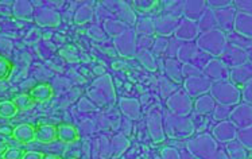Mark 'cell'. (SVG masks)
Instances as JSON below:
<instances>
[{"label": "cell", "instance_id": "obj_1", "mask_svg": "<svg viewBox=\"0 0 252 159\" xmlns=\"http://www.w3.org/2000/svg\"><path fill=\"white\" fill-rule=\"evenodd\" d=\"M186 150L196 159H219V144L209 133H202L186 143Z\"/></svg>", "mask_w": 252, "mask_h": 159}, {"label": "cell", "instance_id": "obj_2", "mask_svg": "<svg viewBox=\"0 0 252 159\" xmlns=\"http://www.w3.org/2000/svg\"><path fill=\"white\" fill-rule=\"evenodd\" d=\"M196 45L201 52L217 58L225 50L228 39H226V34L224 31H221L220 29H215V30L206 31V32H201L200 36L197 38Z\"/></svg>", "mask_w": 252, "mask_h": 159}, {"label": "cell", "instance_id": "obj_3", "mask_svg": "<svg viewBox=\"0 0 252 159\" xmlns=\"http://www.w3.org/2000/svg\"><path fill=\"white\" fill-rule=\"evenodd\" d=\"M209 92L212 97L215 98V101L221 105L233 107V105L240 104V100H242V91L229 80L212 82Z\"/></svg>", "mask_w": 252, "mask_h": 159}, {"label": "cell", "instance_id": "obj_4", "mask_svg": "<svg viewBox=\"0 0 252 159\" xmlns=\"http://www.w3.org/2000/svg\"><path fill=\"white\" fill-rule=\"evenodd\" d=\"M165 131L170 138L184 139L189 138L194 132V124L190 118L188 116H180L169 112L165 118Z\"/></svg>", "mask_w": 252, "mask_h": 159}, {"label": "cell", "instance_id": "obj_5", "mask_svg": "<svg viewBox=\"0 0 252 159\" xmlns=\"http://www.w3.org/2000/svg\"><path fill=\"white\" fill-rule=\"evenodd\" d=\"M89 97L92 98L97 105L111 104L115 100V91L112 82L108 76L101 77L93 82L92 88L89 89Z\"/></svg>", "mask_w": 252, "mask_h": 159}, {"label": "cell", "instance_id": "obj_6", "mask_svg": "<svg viewBox=\"0 0 252 159\" xmlns=\"http://www.w3.org/2000/svg\"><path fill=\"white\" fill-rule=\"evenodd\" d=\"M166 105L170 112L180 116H188L193 111L194 103L191 101V97L184 91H177L174 95H171L166 100Z\"/></svg>", "mask_w": 252, "mask_h": 159}, {"label": "cell", "instance_id": "obj_7", "mask_svg": "<svg viewBox=\"0 0 252 159\" xmlns=\"http://www.w3.org/2000/svg\"><path fill=\"white\" fill-rule=\"evenodd\" d=\"M220 60H221L229 69H233V67L240 66V65H244L246 62H248L247 50H246V49H242V47L235 46V45H231V43H228L225 47V50H224L221 56H220Z\"/></svg>", "mask_w": 252, "mask_h": 159}, {"label": "cell", "instance_id": "obj_8", "mask_svg": "<svg viewBox=\"0 0 252 159\" xmlns=\"http://www.w3.org/2000/svg\"><path fill=\"white\" fill-rule=\"evenodd\" d=\"M147 127H149L150 136L154 142L160 143L165 140V128L162 126V113L159 107L151 108L147 116Z\"/></svg>", "mask_w": 252, "mask_h": 159}, {"label": "cell", "instance_id": "obj_9", "mask_svg": "<svg viewBox=\"0 0 252 159\" xmlns=\"http://www.w3.org/2000/svg\"><path fill=\"white\" fill-rule=\"evenodd\" d=\"M229 67L220 60V58H212L208 62L204 69H202V76L209 78L212 82L221 81V80H228L229 78Z\"/></svg>", "mask_w": 252, "mask_h": 159}, {"label": "cell", "instance_id": "obj_10", "mask_svg": "<svg viewBox=\"0 0 252 159\" xmlns=\"http://www.w3.org/2000/svg\"><path fill=\"white\" fill-rule=\"evenodd\" d=\"M184 87L186 93L190 97H200L202 95L211 91L212 81L205 76H198V77H190L184 80Z\"/></svg>", "mask_w": 252, "mask_h": 159}, {"label": "cell", "instance_id": "obj_11", "mask_svg": "<svg viewBox=\"0 0 252 159\" xmlns=\"http://www.w3.org/2000/svg\"><path fill=\"white\" fill-rule=\"evenodd\" d=\"M229 120L239 129L252 126V105H250L247 103H242L235 105V108H232Z\"/></svg>", "mask_w": 252, "mask_h": 159}, {"label": "cell", "instance_id": "obj_12", "mask_svg": "<svg viewBox=\"0 0 252 159\" xmlns=\"http://www.w3.org/2000/svg\"><path fill=\"white\" fill-rule=\"evenodd\" d=\"M200 29H198V25L197 22H193L190 19H181L180 25L177 27L175 30V38L178 41H184V42H191L197 39L200 36Z\"/></svg>", "mask_w": 252, "mask_h": 159}, {"label": "cell", "instance_id": "obj_13", "mask_svg": "<svg viewBox=\"0 0 252 159\" xmlns=\"http://www.w3.org/2000/svg\"><path fill=\"white\" fill-rule=\"evenodd\" d=\"M212 135L216 139L217 142L221 143H229L232 140H235L237 136V127L232 123L231 120H224L216 124L212 129Z\"/></svg>", "mask_w": 252, "mask_h": 159}, {"label": "cell", "instance_id": "obj_14", "mask_svg": "<svg viewBox=\"0 0 252 159\" xmlns=\"http://www.w3.org/2000/svg\"><path fill=\"white\" fill-rule=\"evenodd\" d=\"M115 47L118 49L120 56L132 57L136 52V39H135V31L128 30L123 35L115 38Z\"/></svg>", "mask_w": 252, "mask_h": 159}, {"label": "cell", "instance_id": "obj_15", "mask_svg": "<svg viewBox=\"0 0 252 159\" xmlns=\"http://www.w3.org/2000/svg\"><path fill=\"white\" fill-rule=\"evenodd\" d=\"M236 8L231 5L226 7L222 10L215 11V16H216L217 29H220L224 31L225 34H229L233 31V26H235V18H236Z\"/></svg>", "mask_w": 252, "mask_h": 159}, {"label": "cell", "instance_id": "obj_16", "mask_svg": "<svg viewBox=\"0 0 252 159\" xmlns=\"http://www.w3.org/2000/svg\"><path fill=\"white\" fill-rule=\"evenodd\" d=\"M105 4L107 7H113L111 8L109 11H112L115 15L118 16L120 21L123 22H127L128 25H134L136 23V16L134 14V8H129L128 7V3H123V1H105L103 3Z\"/></svg>", "mask_w": 252, "mask_h": 159}, {"label": "cell", "instance_id": "obj_17", "mask_svg": "<svg viewBox=\"0 0 252 159\" xmlns=\"http://www.w3.org/2000/svg\"><path fill=\"white\" fill-rule=\"evenodd\" d=\"M252 80V64L250 61L246 62L244 65L233 67L229 70V81L235 84L237 88L244 87L247 82Z\"/></svg>", "mask_w": 252, "mask_h": 159}, {"label": "cell", "instance_id": "obj_18", "mask_svg": "<svg viewBox=\"0 0 252 159\" xmlns=\"http://www.w3.org/2000/svg\"><path fill=\"white\" fill-rule=\"evenodd\" d=\"M180 18L171 15H160L155 19V30L160 36L171 35L180 25Z\"/></svg>", "mask_w": 252, "mask_h": 159}, {"label": "cell", "instance_id": "obj_19", "mask_svg": "<svg viewBox=\"0 0 252 159\" xmlns=\"http://www.w3.org/2000/svg\"><path fill=\"white\" fill-rule=\"evenodd\" d=\"M206 10H208L206 1H184L182 14L185 15L186 19L198 22L201 19V16L205 14Z\"/></svg>", "mask_w": 252, "mask_h": 159}, {"label": "cell", "instance_id": "obj_20", "mask_svg": "<svg viewBox=\"0 0 252 159\" xmlns=\"http://www.w3.org/2000/svg\"><path fill=\"white\" fill-rule=\"evenodd\" d=\"M233 31L248 39H252V15L237 11Z\"/></svg>", "mask_w": 252, "mask_h": 159}, {"label": "cell", "instance_id": "obj_21", "mask_svg": "<svg viewBox=\"0 0 252 159\" xmlns=\"http://www.w3.org/2000/svg\"><path fill=\"white\" fill-rule=\"evenodd\" d=\"M35 127H32L31 124L23 123L19 124V126H16L15 128H14L12 138L15 139V140H18V142H21V143L27 144L35 140Z\"/></svg>", "mask_w": 252, "mask_h": 159}, {"label": "cell", "instance_id": "obj_22", "mask_svg": "<svg viewBox=\"0 0 252 159\" xmlns=\"http://www.w3.org/2000/svg\"><path fill=\"white\" fill-rule=\"evenodd\" d=\"M165 73L167 77L174 84H184V76H182V66L181 62L175 58H167L165 62Z\"/></svg>", "mask_w": 252, "mask_h": 159}, {"label": "cell", "instance_id": "obj_23", "mask_svg": "<svg viewBox=\"0 0 252 159\" xmlns=\"http://www.w3.org/2000/svg\"><path fill=\"white\" fill-rule=\"evenodd\" d=\"M58 139V133H57V127L52 124H43L36 127L35 132V140L41 142L43 144H49L56 142Z\"/></svg>", "mask_w": 252, "mask_h": 159}, {"label": "cell", "instance_id": "obj_24", "mask_svg": "<svg viewBox=\"0 0 252 159\" xmlns=\"http://www.w3.org/2000/svg\"><path fill=\"white\" fill-rule=\"evenodd\" d=\"M198 52H200V49L197 47L196 43H193V42H185L178 49L177 58H178V61L184 62V64H191L193 60L196 58Z\"/></svg>", "mask_w": 252, "mask_h": 159}, {"label": "cell", "instance_id": "obj_25", "mask_svg": "<svg viewBox=\"0 0 252 159\" xmlns=\"http://www.w3.org/2000/svg\"><path fill=\"white\" fill-rule=\"evenodd\" d=\"M29 95L35 103H45L53 97V88L49 84H38L31 88Z\"/></svg>", "mask_w": 252, "mask_h": 159}, {"label": "cell", "instance_id": "obj_26", "mask_svg": "<svg viewBox=\"0 0 252 159\" xmlns=\"http://www.w3.org/2000/svg\"><path fill=\"white\" fill-rule=\"evenodd\" d=\"M217 103L215 101V98L212 97L211 95H202L200 97H197L194 101V111L196 113L200 115H209L215 111Z\"/></svg>", "mask_w": 252, "mask_h": 159}, {"label": "cell", "instance_id": "obj_27", "mask_svg": "<svg viewBox=\"0 0 252 159\" xmlns=\"http://www.w3.org/2000/svg\"><path fill=\"white\" fill-rule=\"evenodd\" d=\"M58 140L62 143H74L78 140V131L72 124H60L57 126Z\"/></svg>", "mask_w": 252, "mask_h": 159}, {"label": "cell", "instance_id": "obj_28", "mask_svg": "<svg viewBox=\"0 0 252 159\" xmlns=\"http://www.w3.org/2000/svg\"><path fill=\"white\" fill-rule=\"evenodd\" d=\"M104 31L111 36H115V38H118V36L123 35L124 32H127L129 30L128 26L123 23L122 21H119V19H109L107 18L105 21H104Z\"/></svg>", "mask_w": 252, "mask_h": 159}, {"label": "cell", "instance_id": "obj_29", "mask_svg": "<svg viewBox=\"0 0 252 159\" xmlns=\"http://www.w3.org/2000/svg\"><path fill=\"white\" fill-rule=\"evenodd\" d=\"M120 109L131 120H136L140 116V105L134 98H122Z\"/></svg>", "mask_w": 252, "mask_h": 159}, {"label": "cell", "instance_id": "obj_30", "mask_svg": "<svg viewBox=\"0 0 252 159\" xmlns=\"http://www.w3.org/2000/svg\"><path fill=\"white\" fill-rule=\"evenodd\" d=\"M225 149V153L229 159H248V157H250V154L247 153V149L236 139L229 142V143H226Z\"/></svg>", "mask_w": 252, "mask_h": 159}, {"label": "cell", "instance_id": "obj_31", "mask_svg": "<svg viewBox=\"0 0 252 159\" xmlns=\"http://www.w3.org/2000/svg\"><path fill=\"white\" fill-rule=\"evenodd\" d=\"M155 21L151 18H139L136 21V27H135V34H139V35H146L151 36L155 34Z\"/></svg>", "mask_w": 252, "mask_h": 159}, {"label": "cell", "instance_id": "obj_32", "mask_svg": "<svg viewBox=\"0 0 252 159\" xmlns=\"http://www.w3.org/2000/svg\"><path fill=\"white\" fill-rule=\"evenodd\" d=\"M198 25V29H200L201 32H206V31H211L217 29V22L216 16H215V11L208 10L205 11V14L201 16V19L197 22Z\"/></svg>", "mask_w": 252, "mask_h": 159}, {"label": "cell", "instance_id": "obj_33", "mask_svg": "<svg viewBox=\"0 0 252 159\" xmlns=\"http://www.w3.org/2000/svg\"><path fill=\"white\" fill-rule=\"evenodd\" d=\"M19 112V108L12 100H3L0 101V118L1 119H12L15 118Z\"/></svg>", "mask_w": 252, "mask_h": 159}, {"label": "cell", "instance_id": "obj_34", "mask_svg": "<svg viewBox=\"0 0 252 159\" xmlns=\"http://www.w3.org/2000/svg\"><path fill=\"white\" fill-rule=\"evenodd\" d=\"M136 58L139 60L140 64H142L146 69H149L151 72H155V70H157V61H155L154 54L151 52H149V50L138 52Z\"/></svg>", "mask_w": 252, "mask_h": 159}, {"label": "cell", "instance_id": "obj_35", "mask_svg": "<svg viewBox=\"0 0 252 159\" xmlns=\"http://www.w3.org/2000/svg\"><path fill=\"white\" fill-rule=\"evenodd\" d=\"M226 39H228V43L235 45V46L237 47H242V49H246V50L252 45V39H248V38L240 35V34H237L235 31L226 34Z\"/></svg>", "mask_w": 252, "mask_h": 159}, {"label": "cell", "instance_id": "obj_36", "mask_svg": "<svg viewBox=\"0 0 252 159\" xmlns=\"http://www.w3.org/2000/svg\"><path fill=\"white\" fill-rule=\"evenodd\" d=\"M163 4V12L165 15H171L175 18H180L182 15V7H184V1H165Z\"/></svg>", "mask_w": 252, "mask_h": 159}, {"label": "cell", "instance_id": "obj_37", "mask_svg": "<svg viewBox=\"0 0 252 159\" xmlns=\"http://www.w3.org/2000/svg\"><path fill=\"white\" fill-rule=\"evenodd\" d=\"M236 139L247 150L252 151V126L246 127V128L237 129Z\"/></svg>", "mask_w": 252, "mask_h": 159}, {"label": "cell", "instance_id": "obj_38", "mask_svg": "<svg viewBox=\"0 0 252 159\" xmlns=\"http://www.w3.org/2000/svg\"><path fill=\"white\" fill-rule=\"evenodd\" d=\"M92 16V7H89V5H83V7H80V10L76 12V15H74V22H76L77 25H84V23H87V22L91 21Z\"/></svg>", "mask_w": 252, "mask_h": 159}, {"label": "cell", "instance_id": "obj_39", "mask_svg": "<svg viewBox=\"0 0 252 159\" xmlns=\"http://www.w3.org/2000/svg\"><path fill=\"white\" fill-rule=\"evenodd\" d=\"M131 4L134 5V10L139 11L142 14H146V12H151L155 7L160 5V3L155 1V0H138V1H134Z\"/></svg>", "mask_w": 252, "mask_h": 159}, {"label": "cell", "instance_id": "obj_40", "mask_svg": "<svg viewBox=\"0 0 252 159\" xmlns=\"http://www.w3.org/2000/svg\"><path fill=\"white\" fill-rule=\"evenodd\" d=\"M14 103L16 104V107L19 108V111H27V109H30V108L34 107V104L35 101L30 97V95L29 93H23V95H18L15 96V98L12 100Z\"/></svg>", "mask_w": 252, "mask_h": 159}, {"label": "cell", "instance_id": "obj_41", "mask_svg": "<svg viewBox=\"0 0 252 159\" xmlns=\"http://www.w3.org/2000/svg\"><path fill=\"white\" fill-rule=\"evenodd\" d=\"M232 107H228V105H221V104H217L215 111H213V119L216 122H224V120H228L229 116H231Z\"/></svg>", "mask_w": 252, "mask_h": 159}, {"label": "cell", "instance_id": "obj_42", "mask_svg": "<svg viewBox=\"0 0 252 159\" xmlns=\"http://www.w3.org/2000/svg\"><path fill=\"white\" fill-rule=\"evenodd\" d=\"M167 46H169V39H166L165 36H158L154 41V46H153V54L154 56H162L163 53L167 52Z\"/></svg>", "mask_w": 252, "mask_h": 159}, {"label": "cell", "instance_id": "obj_43", "mask_svg": "<svg viewBox=\"0 0 252 159\" xmlns=\"http://www.w3.org/2000/svg\"><path fill=\"white\" fill-rule=\"evenodd\" d=\"M12 64L10 60H7L4 56H0V80H5L10 77L11 72H12Z\"/></svg>", "mask_w": 252, "mask_h": 159}, {"label": "cell", "instance_id": "obj_44", "mask_svg": "<svg viewBox=\"0 0 252 159\" xmlns=\"http://www.w3.org/2000/svg\"><path fill=\"white\" fill-rule=\"evenodd\" d=\"M177 92V85L169 81L167 78H160V93L163 97L169 98L171 96V93Z\"/></svg>", "mask_w": 252, "mask_h": 159}, {"label": "cell", "instance_id": "obj_45", "mask_svg": "<svg viewBox=\"0 0 252 159\" xmlns=\"http://www.w3.org/2000/svg\"><path fill=\"white\" fill-rule=\"evenodd\" d=\"M182 76L185 78L198 77V76H202V72L193 64H184L182 65Z\"/></svg>", "mask_w": 252, "mask_h": 159}, {"label": "cell", "instance_id": "obj_46", "mask_svg": "<svg viewBox=\"0 0 252 159\" xmlns=\"http://www.w3.org/2000/svg\"><path fill=\"white\" fill-rule=\"evenodd\" d=\"M211 60H212V57L209 56V54H206V53L201 52L200 50V52L197 53L196 58L193 60V62H191V64H193L194 66L198 67L201 72H202V69H204V67L208 65V62L211 61Z\"/></svg>", "mask_w": 252, "mask_h": 159}, {"label": "cell", "instance_id": "obj_47", "mask_svg": "<svg viewBox=\"0 0 252 159\" xmlns=\"http://www.w3.org/2000/svg\"><path fill=\"white\" fill-rule=\"evenodd\" d=\"M206 5L209 10L219 11L233 5V1H231V0H209V1H206Z\"/></svg>", "mask_w": 252, "mask_h": 159}, {"label": "cell", "instance_id": "obj_48", "mask_svg": "<svg viewBox=\"0 0 252 159\" xmlns=\"http://www.w3.org/2000/svg\"><path fill=\"white\" fill-rule=\"evenodd\" d=\"M233 7L236 8V11L252 15V0H236L233 1Z\"/></svg>", "mask_w": 252, "mask_h": 159}, {"label": "cell", "instance_id": "obj_49", "mask_svg": "<svg viewBox=\"0 0 252 159\" xmlns=\"http://www.w3.org/2000/svg\"><path fill=\"white\" fill-rule=\"evenodd\" d=\"M154 38L153 36H146V35H140L139 39L136 41V47L139 49V52L142 50H149L150 47L154 46Z\"/></svg>", "mask_w": 252, "mask_h": 159}, {"label": "cell", "instance_id": "obj_50", "mask_svg": "<svg viewBox=\"0 0 252 159\" xmlns=\"http://www.w3.org/2000/svg\"><path fill=\"white\" fill-rule=\"evenodd\" d=\"M26 151H23L22 149H16V147H8L5 150V153L1 155L3 159H22V157L25 155Z\"/></svg>", "mask_w": 252, "mask_h": 159}, {"label": "cell", "instance_id": "obj_51", "mask_svg": "<svg viewBox=\"0 0 252 159\" xmlns=\"http://www.w3.org/2000/svg\"><path fill=\"white\" fill-rule=\"evenodd\" d=\"M191 122L194 124V129L197 131H201V129H205L208 127V119H206L205 115H200V113H196L194 118L191 119Z\"/></svg>", "mask_w": 252, "mask_h": 159}, {"label": "cell", "instance_id": "obj_52", "mask_svg": "<svg viewBox=\"0 0 252 159\" xmlns=\"http://www.w3.org/2000/svg\"><path fill=\"white\" fill-rule=\"evenodd\" d=\"M181 43L180 41L177 39V38H171V39H169V46H167V56H169V58H174V57H177V52H178V49H180Z\"/></svg>", "mask_w": 252, "mask_h": 159}, {"label": "cell", "instance_id": "obj_53", "mask_svg": "<svg viewBox=\"0 0 252 159\" xmlns=\"http://www.w3.org/2000/svg\"><path fill=\"white\" fill-rule=\"evenodd\" d=\"M242 98L244 103L252 105V80L242 88Z\"/></svg>", "mask_w": 252, "mask_h": 159}, {"label": "cell", "instance_id": "obj_54", "mask_svg": "<svg viewBox=\"0 0 252 159\" xmlns=\"http://www.w3.org/2000/svg\"><path fill=\"white\" fill-rule=\"evenodd\" d=\"M88 34L91 38H93L94 41H103L105 38V34H104V29L98 26H92L89 30H88Z\"/></svg>", "mask_w": 252, "mask_h": 159}, {"label": "cell", "instance_id": "obj_55", "mask_svg": "<svg viewBox=\"0 0 252 159\" xmlns=\"http://www.w3.org/2000/svg\"><path fill=\"white\" fill-rule=\"evenodd\" d=\"M160 157L162 159H181L180 151H177L173 147H166L160 151Z\"/></svg>", "mask_w": 252, "mask_h": 159}, {"label": "cell", "instance_id": "obj_56", "mask_svg": "<svg viewBox=\"0 0 252 159\" xmlns=\"http://www.w3.org/2000/svg\"><path fill=\"white\" fill-rule=\"evenodd\" d=\"M43 157H45V154H42L39 151H26L22 159H42Z\"/></svg>", "mask_w": 252, "mask_h": 159}, {"label": "cell", "instance_id": "obj_57", "mask_svg": "<svg viewBox=\"0 0 252 159\" xmlns=\"http://www.w3.org/2000/svg\"><path fill=\"white\" fill-rule=\"evenodd\" d=\"M14 133V128L11 126H1L0 127V135L1 136H12Z\"/></svg>", "mask_w": 252, "mask_h": 159}, {"label": "cell", "instance_id": "obj_58", "mask_svg": "<svg viewBox=\"0 0 252 159\" xmlns=\"http://www.w3.org/2000/svg\"><path fill=\"white\" fill-rule=\"evenodd\" d=\"M181 154V159H196L193 155L188 151V150H185V151H180Z\"/></svg>", "mask_w": 252, "mask_h": 159}, {"label": "cell", "instance_id": "obj_59", "mask_svg": "<svg viewBox=\"0 0 252 159\" xmlns=\"http://www.w3.org/2000/svg\"><path fill=\"white\" fill-rule=\"evenodd\" d=\"M8 149V146H7V143H4V142H0V157L4 154L5 150Z\"/></svg>", "mask_w": 252, "mask_h": 159}, {"label": "cell", "instance_id": "obj_60", "mask_svg": "<svg viewBox=\"0 0 252 159\" xmlns=\"http://www.w3.org/2000/svg\"><path fill=\"white\" fill-rule=\"evenodd\" d=\"M42 159H61V158H60V157H58V155L47 154V155H45V157H43V158H42Z\"/></svg>", "mask_w": 252, "mask_h": 159}, {"label": "cell", "instance_id": "obj_61", "mask_svg": "<svg viewBox=\"0 0 252 159\" xmlns=\"http://www.w3.org/2000/svg\"><path fill=\"white\" fill-rule=\"evenodd\" d=\"M247 54H248V61L252 64V45L247 49Z\"/></svg>", "mask_w": 252, "mask_h": 159}, {"label": "cell", "instance_id": "obj_62", "mask_svg": "<svg viewBox=\"0 0 252 159\" xmlns=\"http://www.w3.org/2000/svg\"><path fill=\"white\" fill-rule=\"evenodd\" d=\"M250 159H252V154H250Z\"/></svg>", "mask_w": 252, "mask_h": 159}, {"label": "cell", "instance_id": "obj_63", "mask_svg": "<svg viewBox=\"0 0 252 159\" xmlns=\"http://www.w3.org/2000/svg\"><path fill=\"white\" fill-rule=\"evenodd\" d=\"M72 159H73V158H72Z\"/></svg>", "mask_w": 252, "mask_h": 159}]
</instances>
